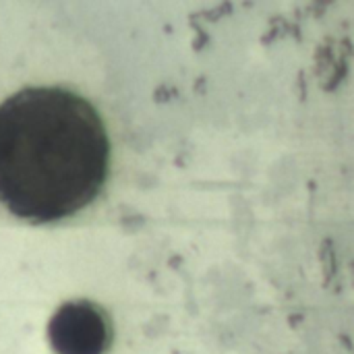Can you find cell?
<instances>
[{
    "label": "cell",
    "instance_id": "7a4b0ae2",
    "mask_svg": "<svg viewBox=\"0 0 354 354\" xmlns=\"http://www.w3.org/2000/svg\"><path fill=\"white\" fill-rule=\"evenodd\" d=\"M112 336L108 313L91 301L64 303L48 324V340L56 354H106Z\"/></svg>",
    "mask_w": 354,
    "mask_h": 354
},
{
    "label": "cell",
    "instance_id": "6da1fadb",
    "mask_svg": "<svg viewBox=\"0 0 354 354\" xmlns=\"http://www.w3.org/2000/svg\"><path fill=\"white\" fill-rule=\"evenodd\" d=\"M110 172L100 112L64 87H25L0 104V203L31 224L85 209Z\"/></svg>",
    "mask_w": 354,
    "mask_h": 354
}]
</instances>
